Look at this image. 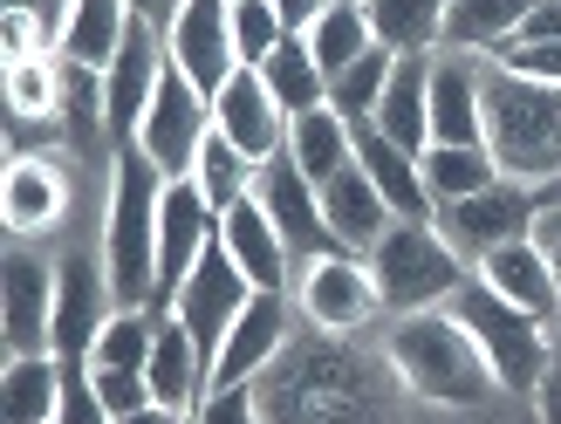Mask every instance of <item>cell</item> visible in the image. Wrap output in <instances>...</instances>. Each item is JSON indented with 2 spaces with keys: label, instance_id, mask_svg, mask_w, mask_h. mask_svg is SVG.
<instances>
[{
  "label": "cell",
  "instance_id": "6da1fadb",
  "mask_svg": "<svg viewBox=\"0 0 561 424\" xmlns=\"http://www.w3.org/2000/svg\"><path fill=\"white\" fill-rule=\"evenodd\" d=\"M480 110H486V151L500 164V179L535 192L561 179V82H535L500 62H480Z\"/></svg>",
  "mask_w": 561,
  "mask_h": 424
},
{
  "label": "cell",
  "instance_id": "7a4b0ae2",
  "mask_svg": "<svg viewBox=\"0 0 561 424\" xmlns=\"http://www.w3.org/2000/svg\"><path fill=\"white\" fill-rule=\"evenodd\" d=\"M390 370L404 377L411 398H425V404H445V411H472V404H486L500 377H493V363L486 349L466 335L459 316H445V308H417V316H398L390 322Z\"/></svg>",
  "mask_w": 561,
  "mask_h": 424
},
{
  "label": "cell",
  "instance_id": "3957f363",
  "mask_svg": "<svg viewBox=\"0 0 561 424\" xmlns=\"http://www.w3.org/2000/svg\"><path fill=\"white\" fill-rule=\"evenodd\" d=\"M110 213H103V267H110V295L117 308H145L158 295V199H164V172L137 151H110Z\"/></svg>",
  "mask_w": 561,
  "mask_h": 424
},
{
  "label": "cell",
  "instance_id": "277c9868",
  "mask_svg": "<svg viewBox=\"0 0 561 424\" xmlns=\"http://www.w3.org/2000/svg\"><path fill=\"white\" fill-rule=\"evenodd\" d=\"M363 261H370V280L383 295V316L445 308L472 280V261H459V247L445 240L432 219H390V233L363 253Z\"/></svg>",
  "mask_w": 561,
  "mask_h": 424
},
{
  "label": "cell",
  "instance_id": "5b68a950",
  "mask_svg": "<svg viewBox=\"0 0 561 424\" xmlns=\"http://www.w3.org/2000/svg\"><path fill=\"white\" fill-rule=\"evenodd\" d=\"M445 316H459L466 335L486 349L500 390L535 398V383H541V370H548V322H541V316H527V308H514L507 295H493L480 274H472L466 288L445 301Z\"/></svg>",
  "mask_w": 561,
  "mask_h": 424
},
{
  "label": "cell",
  "instance_id": "8992f818",
  "mask_svg": "<svg viewBox=\"0 0 561 424\" xmlns=\"http://www.w3.org/2000/svg\"><path fill=\"white\" fill-rule=\"evenodd\" d=\"M213 137V96L192 90V76L179 62H164L158 76V96L145 110V124H137V151H145L164 179H192V164H199V145Z\"/></svg>",
  "mask_w": 561,
  "mask_h": 424
},
{
  "label": "cell",
  "instance_id": "52a82bcc",
  "mask_svg": "<svg viewBox=\"0 0 561 424\" xmlns=\"http://www.w3.org/2000/svg\"><path fill=\"white\" fill-rule=\"evenodd\" d=\"M261 288L240 274V261L227 247H206L199 253V267L185 274V288L172 295V322H185V335L199 343V356H206V377H213V356H219V343H227V329L240 322V308L254 301Z\"/></svg>",
  "mask_w": 561,
  "mask_h": 424
},
{
  "label": "cell",
  "instance_id": "ba28073f",
  "mask_svg": "<svg viewBox=\"0 0 561 424\" xmlns=\"http://www.w3.org/2000/svg\"><path fill=\"white\" fill-rule=\"evenodd\" d=\"M110 316H117V295H110L103 253H62L55 261V363L90 370V349Z\"/></svg>",
  "mask_w": 561,
  "mask_h": 424
},
{
  "label": "cell",
  "instance_id": "9c48e42d",
  "mask_svg": "<svg viewBox=\"0 0 561 424\" xmlns=\"http://www.w3.org/2000/svg\"><path fill=\"white\" fill-rule=\"evenodd\" d=\"M535 213H541L535 185H514V179H500V185H486V192H472V199L438 206V213H432V226H438V233L459 247V261H472V267H480L493 247H514V240H527V233H535Z\"/></svg>",
  "mask_w": 561,
  "mask_h": 424
},
{
  "label": "cell",
  "instance_id": "30bf717a",
  "mask_svg": "<svg viewBox=\"0 0 561 424\" xmlns=\"http://www.w3.org/2000/svg\"><path fill=\"white\" fill-rule=\"evenodd\" d=\"M295 301H301V322H316L322 335H356L363 322L383 316V295H377L363 253H322V261H308Z\"/></svg>",
  "mask_w": 561,
  "mask_h": 424
},
{
  "label": "cell",
  "instance_id": "8fae6325",
  "mask_svg": "<svg viewBox=\"0 0 561 424\" xmlns=\"http://www.w3.org/2000/svg\"><path fill=\"white\" fill-rule=\"evenodd\" d=\"M254 199L267 206V219L280 226V240H288V253H295V267H308V261H322V253H343V240L329 233V213H322V192L301 179V164L280 151V158H267L261 172H254Z\"/></svg>",
  "mask_w": 561,
  "mask_h": 424
},
{
  "label": "cell",
  "instance_id": "7c38bea8",
  "mask_svg": "<svg viewBox=\"0 0 561 424\" xmlns=\"http://www.w3.org/2000/svg\"><path fill=\"white\" fill-rule=\"evenodd\" d=\"M0 322L8 356H55V267L35 247H14L0 261Z\"/></svg>",
  "mask_w": 561,
  "mask_h": 424
},
{
  "label": "cell",
  "instance_id": "4fadbf2b",
  "mask_svg": "<svg viewBox=\"0 0 561 424\" xmlns=\"http://www.w3.org/2000/svg\"><path fill=\"white\" fill-rule=\"evenodd\" d=\"M164 55L192 76L199 96H219L227 82L240 76V55H233V0H185L172 35H164Z\"/></svg>",
  "mask_w": 561,
  "mask_h": 424
},
{
  "label": "cell",
  "instance_id": "5bb4252c",
  "mask_svg": "<svg viewBox=\"0 0 561 424\" xmlns=\"http://www.w3.org/2000/svg\"><path fill=\"white\" fill-rule=\"evenodd\" d=\"M164 35L151 21H137L130 27V42L117 48V62H110V76H103V103H110V145H137V124H145V110H151V96H158V76H164Z\"/></svg>",
  "mask_w": 561,
  "mask_h": 424
},
{
  "label": "cell",
  "instance_id": "9a60e30c",
  "mask_svg": "<svg viewBox=\"0 0 561 424\" xmlns=\"http://www.w3.org/2000/svg\"><path fill=\"white\" fill-rule=\"evenodd\" d=\"M0 219L14 240H35L48 226L69 219V172L48 151H14V164L0 172Z\"/></svg>",
  "mask_w": 561,
  "mask_h": 424
},
{
  "label": "cell",
  "instance_id": "2e32d148",
  "mask_svg": "<svg viewBox=\"0 0 561 424\" xmlns=\"http://www.w3.org/2000/svg\"><path fill=\"white\" fill-rule=\"evenodd\" d=\"M213 124H219V137H233L254 164H267V158L288 151V124L295 117L274 103V90L261 82V69H240L227 90L213 96Z\"/></svg>",
  "mask_w": 561,
  "mask_h": 424
},
{
  "label": "cell",
  "instance_id": "e0dca14e",
  "mask_svg": "<svg viewBox=\"0 0 561 424\" xmlns=\"http://www.w3.org/2000/svg\"><path fill=\"white\" fill-rule=\"evenodd\" d=\"M280 349H288V295H254L240 308V322L227 329V343H219L206 390L213 383H254L261 370L280 363Z\"/></svg>",
  "mask_w": 561,
  "mask_h": 424
},
{
  "label": "cell",
  "instance_id": "ac0fdd59",
  "mask_svg": "<svg viewBox=\"0 0 561 424\" xmlns=\"http://www.w3.org/2000/svg\"><path fill=\"white\" fill-rule=\"evenodd\" d=\"M480 62L486 55H432V145H486L480 110Z\"/></svg>",
  "mask_w": 561,
  "mask_h": 424
},
{
  "label": "cell",
  "instance_id": "d6986e66",
  "mask_svg": "<svg viewBox=\"0 0 561 424\" xmlns=\"http://www.w3.org/2000/svg\"><path fill=\"white\" fill-rule=\"evenodd\" d=\"M219 247L240 261V274L254 280L261 295H288V267H295V253L288 240H280V226L267 219V206L247 192V199L233 213H219Z\"/></svg>",
  "mask_w": 561,
  "mask_h": 424
},
{
  "label": "cell",
  "instance_id": "ffe728a7",
  "mask_svg": "<svg viewBox=\"0 0 561 424\" xmlns=\"http://www.w3.org/2000/svg\"><path fill=\"white\" fill-rule=\"evenodd\" d=\"M390 145H404L425 158L432 151V55H398V69L383 82V103L370 117Z\"/></svg>",
  "mask_w": 561,
  "mask_h": 424
},
{
  "label": "cell",
  "instance_id": "44dd1931",
  "mask_svg": "<svg viewBox=\"0 0 561 424\" xmlns=\"http://www.w3.org/2000/svg\"><path fill=\"white\" fill-rule=\"evenodd\" d=\"M130 0H69V21H62V35H55V55L76 69H96L110 76V62H117V48L130 42Z\"/></svg>",
  "mask_w": 561,
  "mask_h": 424
},
{
  "label": "cell",
  "instance_id": "7402d4cb",
  "mask_svg": "<svg viewBox=\"0 0 561 424\" xmlns=\"http://www.w3.org/2000/svg\"><path fill=\"white\" fill-rule=\"evenodd\" d=\"M356 164L370 172V185L383 192V206L398 219H432V192H425V172H417V151L390 145L377 124H356Z\"/></svg>",
  "mask_w": 561,
  "mask_h": 424
},
{
  "label": "cell",
  "instance_id": "603a6c76",
  "mask_svg": "<svg viewBox=\"0 0 561 424\" xmlns=\"http://www.w3.org/2000/svg\"><path fill=\"white\" fill-rule=\"evenodd\" d=\"M472 274H480L493 295H507L514 308H527V316H541V322H554V316H561V280H554V267L541 261V247H535V240L493 247Z\"/></svg>",
  "mask_w": 561,
  "mask_h": 424
},
{
  "label": "cell",
  "instance_id": "cb8c5ba5",
  "mask_svg": "<svg viewBox=\"0 0 561 424\" xmlns=\"http://www.w3.org/2000/svg\"><path fill=\"white\" fill-rule=\"evenodd\" d=\"M322 213H329V233L343 240V253H370L390 233V219H398V213L383 206V192L370 185L363 164H350V172H335L322 185Z\"/></svg>",
  "mask_w": 561,
  "mask_h": 424
},
{
  "label": "cell",
  "instance_id": "d4e9b609",
  "mask_svg": "<svg viewBox=\"0 0 561 424\" xmlns=\"http://www.w3.org/2000/svg\"><path fill=\"white\" fill-rule=\"evenodd\" d=\"M535 8H541V0H453V8H445L438 48H453V55H500L527 27Z\"/></svg>",
  "mask_w": 561,
  "mask_h": 424
},
{
  "label": "cell",
  "instance_id": "484cf974",
  "mask_svg": "<svg viewBox=\"0 0 561 424\" xmlns=\"http://www.w3.org/2000/svg\"><path fill=\"white\" fill-rule=\"evenodd\" d=\"M145 377H151V398L164 411H185V417L199 411V398H206V356L185 335V322H158V349L145 363Z\"/></svg>",
  "mask_w": 561,
  "mask_h": 424
},
{
  "label": "cell",
  "instance_id": "4316f807",
  "mask_svg": "<svg viewBox=\"0 0 561 424\" xmlns=\"http://www.w3.org/2000/svg\"><path fill=\"white\" fill-rule=\"evenodd\" d=\"M288 158L301 164V179L322 192L335 172H350V164H356V124H343L329 103L322 110H301V117L288 124Z\"/></svg>",
  "mask_w": 561,
  "mask_h": 424
},
{
  "label": "cell",
  "instance_id": "83f0119b",
  "mask_svg": "<svg viewBox=\"0 0 561 424\" xmlns=\"http://www.w3.org/2000/svg\"><path fill=\"white\" fill-rule=\"evenodd\" d=\"M62 377L69 370L55 356H8V370H0V424H55Z\"/></svg>",
  "mask_w": 561,
  "mask_h": 424
},
{
  "label": "cell",
  "instance_id": "f1b7e54d",
  "mask_svg": "<svg viewBox=\"0 0 561 424\" xmlns=\"http://www.w3.org/2000/svg\"><path fill=\"white\" fill-rule=\"evenodd\" d=\"M0 96H8L14 124H48L62 130V55H27V62L0 69Z\"/></svg>",
  "mask_w": 561,
  "mask_h": 424
},
{
  "label": "cell",
  "instance_id": "f546056e",
  "mask_svg": "<svg viewBox=\"0 0 561 424\" xmlns=\"http://www.w3.org/2000/svg\"><path fill=\"white\" fill-rule=\"evenodd\" d=\"M445 8H453V0H363L370 35H377L390 55H438Z\"/></svg>",
  "mask_w": 561,
  "mask_h": 424
},
{
  "label": "cell",
  "instance_id": "4dcf8cb0",
  "mask_svg": "<svg viewBox=\"0 0 561 424\" xmlns=\"http://www.w3.org/2000/svg\"><path fill=\"white\" fill-rule=\"evenodd\" d=\"M308 48H316V62H322V76H343L350 62H363V55L377 48V35H370V14H363V0H329V8L308 21V35H301Z\"/></svg>",
  "mask_w": 561,
  "mask_h": 424
},
{
  "label": "cell",
  "instance_id": "1f68e13d",
  "mask_svg": "<svg viewBox=\"0 0 561 424\" xmlns=\"http://www.w3.org/2000/svg\"><path fill=\"white\" fill-rule=\"evenodd\" d=\"M417 172H425L432 206H453V199H472V192L500 185V164H493L486 145H432L417 158Z\"/></svg>",
  "mask_w": 561,
  "mask_h": 424
},
{
  "label": "cell",
  "instance_id": "d6a6232c",
  "mask_svg": "<svg viewBox=\"0 0 561 424\" xmlns=\"http://www.w3.org/2000/svg\"><path fill=\"white\" fill-rule=\"evenodd\" d=\"M261 82L274 90V103L288 110V117H301V110H322L329 103V76L316 62V48H308L301 35H288L267 62H261Z\"/></svg>",
  "mask_w": 561,
  "mask_h": 424
},
{
  "label": "cell",
  "instance_id": "836d02e7",
  "mask_svg": "<svg viewBox=\"0 0 561 424\" xmlns=\"http://www.w3.org/2000/svg\"><path fill=\"white\" fill-rule=\"evenodd\" d=\"M254 172L261 164L247 158L233 137H219V124H213V137L199 145V164H192V179H199V192L213 199V213H233L247 192H254Z\"/></svg>",
  "mask_w": 561,
  "mask_h": 424
},
{
  "label": "cell",
  "instance_id": "e575fe53",
  "mask_svg": "<svg viewBox=\"0 0 561 424\" xmlns=\"http://www.w3.org/2000/svg\"><path fill=\"white\" fill-rule=\"evenodd\" d=\"M390 69H398V55L377 42L370 55H363V62H350L343 76H329V110H335L343 124H370V117H377V103H383Z\"/></svg>",
  "mask_w": 561,
  "mask_h": 424
},
{
  "label": "cell",
  "instance_id": "d590c367",
  "mask_svg": "<svg viewBox=\"0 0 561 424\" xmlns=\"http://www.w3.org/2000/svg\"><path fill=\"white\" fill-rule=\"evenodd\" d=\"M151 349H158V322L145 308H117V316L103 322L96 349H90V370H145Z\"/></svg>",
  "mask_w": 561,
  "mask_h": 424
},
{
  "label": "cell",
  "instance_id": "8d00e7d4",
  "mask_svg": "<svg viewBox=\"0 0 561 424\" xmlns=\"http://www.w3.org/2000/svg\"><path fill=\"white\" fill-rule=\"evenodd\" d=\"M280 42H288V21L274 14V0H233V55H240V69H261Z\"/></svg>",
  "mask_w": 561,
  "mask_h": 424
},
{
  "label": "cell",
  "instance_id": "74e56055",
  "mask_svg": "<svg viewBox=\"0 0 561 424\" xmlns=\"http://www.w3.org/2000/svg\"><path fill=\"white\" fill-rule=\"evenodd\" d=\"M192 424H267L261 417V390L254 383H213L199 411H192Z\"/></svg>",
  "mask_w": 561,
  "mask_h": 424
},
{
  "label": "cell",
  "instance_id": "f35d334b",
  "mask_svg": "<svg viewBox=\"0 0 561 424\" xmlns=\"http://www.w3.org/2000/svg\"><path fill=\"white\" fill-rule=\"evenodd\" d=\"M55 48V27L35 8H0V55L8 62H27V55H48Z\"/></svg>",
  "mask_w": 561,
  "mask_h": 424
},
{
  "label": "cell",
  "instance_id": "ab89813d",
  "mask_svg": "<svg viewBox=\"0 0 561 424\" xmlns=\"http://www.w3.org/2000/svg\"><path fill=\"white\" fill-rule=\"evenodd\" d=\"M90 383H96V398H103V411H110V417H130V411L158 404L145 370H90Z\"/></svg>",
  "mask_w": 561,
  "mask_h": 424
},
{
  "label": "cell",
  "instance_id": "60d3db41",
  "mask_svg": "<svg viewBox=\"0 0 561 424\" xmlns=\"http://www.w3.org/2000/svg\"><path fill=\"white\" fill-rule=\"evenodd\" d=\"M486 62L514 69V76H535V82H561V42H507L500 55H486Z\"/></svg>",
  "mask_w": 561,
  "mask_h": 424
},
{
  "label": "cell",
  "instance_id": "b9f144b4",
  "mask_svg": "<svg viewBox=\"0 0 561 424\" xmlns=\"http://www.w3.org/2000/svg\"><path fill=\"white\" fill-rule=\"evenodd\" d=\"M55 424H117V417L103 411L90 370H69V377H62V411H55Z\"/></svg>",
  "mask_w": 561,
  "mask_h": 424
},
{
  "label": "cell",
  "instance_id": "7bdbcfd3",
  "mask_svg": "<svg viewBox=\"0 0 561 424\" xmlns=\"http://www.w3.org/2000/svg\"><path fill=\"white\" fill-rule=\"evenodd\" d=\"M535 404H541V424H561V316L548 322V370L535 383Z\"/></svg>",
  "mask_w": 561,
  "mask_h": 424
},
{
  "label": "cell",
  "instance_id": "ee69618b",
  "mask_svg": "<svg viewBox=\"0 0 561 424\" xmlns=\"http://www.w3.org/2000/svg\"><path fill=\"white\" fill-rule=\"evenodd\" d=\"M527 240L541 247V261H548L554 280H561V206H541V213H535V233H527Z\"/></svg>",
  "mask_w": 561,
  "mask_h": 424
},
{
  "label": "cell",
  "instance_id": "f6af8a7d",
  "mask_svg": "<svg viewBox=\"0 0 561 424\" xmlns=\"http://www.w3.org/2000/svg\"><path fill=\"white\" fill-rule=\"evenodd\" d=\"M514 42H561V0H541L535 14H527V27Z\"/></svg>",
  "mask_w": 561,
  "mask_h": 424
},
{
  "label": "cell",
  "instance_id": "bcb514c9",
  "mask_svg": "<svg viewBox=\"0 0 561 424\" xmlns=\"http://www.w3.org/2000/svg\"><path fill=\"white\" fill-rule=\"evenodd\" d=\"M179 8H185V0H130V14H137V21H151L158 35H172V21H179Z\"/></svg>",
  "mask_w": 561,
  "mask_h": 424
},
{
  "label": "cell",
  "instance_id": "7dc6e473",
  "mask_svg": "<svg viewBox=\"0 0 561 424\" xmlns=\"http://www.w3.org/2000/svg\"><path fill=\"white\" fill-rule=\"evenodd\" d=\"M329 0H274V14L288 21V35H308V21H316Z\"/></svg>",
  "mask_w": 561,
  "mask_h": 424
},
{
  "label": "cell",
  "instance_id": "c3c4849f",
  "mask_svg": "<svg viewBox=\"0 0 561 424\" xmlns=\"http://www.w3.org/2000/svg\"><path fill=\"white\" fill-rule=\"evenodd\" d=\"M117 424H192L185 411H164V404H145V411H130V417H117Z\"/></svg>",
  "mask_w": 561,
  "mask_h": 424
},
{
  "label": "cell",
  "instance_id": "681fc988",
  "mask_svg": "<svg viewBox=\"0 0 561 424\" xmlns=\"http://www.w3.org/2000/svg\"><path fill=\"white\" fill-rule=\"evenodd\" d=\"M535 199H541V206H561V179H548V185L535 192Z\"/></svg>",
  "mask_w": 561,
  "mask_h": 424
}]
</instances>
